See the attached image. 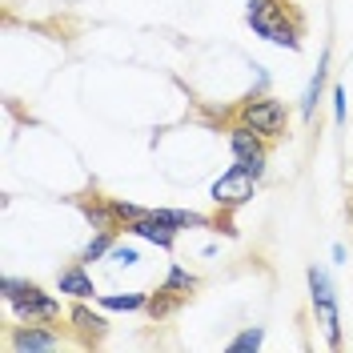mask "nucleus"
Here are the masks:
<instances>
[{"mask_svg":"<svg viewBox=\"0 0 353 353\" xmlns=\"http://www.w3.org/2000/svg\"><path fill=\"white\" fill-rule=\"evenodd\" d=\"M117 233H121V229H101V233H97V237H92V241L85 245V253H81V261H97V257H105V253H109L112 245H117Z\"/></svg>","mask_w":353,"mask_h":353,"instance_id":"9b49d317","label":"nucleus"},{"mask_svg":"<svg viewBox=\"0 0 353 353\" xmlns=\"http://www.w3.org/2000/svg\"><path fill=\"white\" fill-rule=\"evenodd\" d=\"M321 85H325V57H321V65H317V77H313L309 88H305V101H301V112H305V117H313V105H317V97H321Z\"/></svg>","mask_w":353,"mask_h":353,"instance_id":"ddd939ff","label":"nucleus"},{"mask_svg":"<svg viewBox=\"0 0 353 353\" xmlns=\"http://www.w3.org/2000/svg\"><path fill=\"white\" fill-rule=\"evenodd\" d=\"M161 289H169V293H176V297H189L193 289H197V277L189 273V269H181V265H173L169 269V277H165V285Z\"/></svg>","mask_w":353,"mask_h":353,"instance_id":"9d476101","label":"nucleus"},{"mask_svg":"<svg viewBox=\"0 0 353 353\" xmlns=\"http://www.w3.org/2000/svg\"><path fill=\"white\" fill-rule=\"evenodd\" d=\"M8 345L17 353H28V350H57L61 345V337L57 333H48V330H37L32 321H28V330H17L12 337H8Z\"/></svg>","mask_w":353,"mask_h":353,"instance_id":"6e6552de","label":"nucleus"},{"mask_svg":"<svg viewBox=\"0 0 353 353\" xmlns=\"http://www.w3.org/2000/svg\"><path fill=\"white\" fill-rule=\"evenodd\" d=\"M229 153H233V161L249 165L253 173H261L265 169V137L253 129H245V125H233V132H229Z\"/></svg>","mask_w":353,"mask_h":353,"instance_id":"423d86ee","label":"nucleus"},{"mask_svg":"<svg viewBox=\"0 0 353 353\" xmlns=\"http://www.w3.org/2000/svg\"><path fill=\"white\" fill-rule=\"evenodd\" d=\"M261 337H265L261 330H245L241 337H237V341L229 345V353H245V350H257V345H261Z\"/></svg>","mask_w":353,"mask_h":353,"instance_id":"2eb2a0df","label":"nucleus"},{"mask_svg":"<svg viewBox=\"0 0 353 353\" xmlns=\"http://www.w3.org/2000/svg\"><path fill=\"white\" fill-rule=\"evenodd\" d=\"M237 125L261 132L265 141H277L289 129V109L281 101H273V97H249L241 109H237Z\"/></svg>","mask_w":353,"mask_h":353,"instance_id":"7ed1b4c3","label":"nucleus"},{"mask_svg":"<svg viewBox=\"0 0 353 353\" xmlns=\"http://www.w3.org/2000/svg\"><path fill=\"white\" fill-rule=\"evenodd\" d=\"M132 237H145V241H153V245H161V249H173V241H176V225L173 221H165V217H157L153 209H145L137 221H129L125 225Z\"/></svg>","mask_w":353,"mask_h":353,"instance_id":"0eeeda50","label":"nucleus"},{"mask_svg":"<svg viewBox=\"0 0 353 353\" xmlns=\"http://www.w3.org/2000/svg\"><path fill=\"white\" fill-rule=\"evenodd\" d=\"M109 257H112V261H121V265H132V261H137V249H125V245H112V249H109Z\"/></svg>","mask_w":353,"mask_h":353,"instance_id":"dca6fc26","label":"nucleus"},{"mask_svg":"<svg viewBox=\"0 0 353 353\" xmlns=\"http://www.w3.org/2000/svg\"><path fill=\"white\" fill-rule=\"evenodd\" d=\"M72 321H77V325H81L85 333L92 330L97 337L105 333V317H97V313H88V309H72Z\"/></svg>","mask_w":353,"mask_h":353,"instance_id":"4468645a","label":"nucleus"},{"mask_svg":"<svg viewBox=\"0 0 353 353\" xmlns=\"http://www.w3.org/2000/svg\"><path fill=\"white\" fill-rule=\"evenodd\" d=\"M333 101H337V121H345V92L337 88V92H333Z\"/></svg>","mask_w":353,"mask_h":353,"instance_id":"f3484780","label":"nucleus"},{"mask_svg":"<svg viewBox=\"0 0 353 353\" xmlns=\"http://www.w3.org/2000/svg\"><path fill=\"white\" fill-rule=\"evenodd\" d=\"M309 293H313V313L321 317L330 345H341V321H337V301H333V285L321 269H309Z\"/></svg>","mask_w":353,"mask_h":353,"instance_id":"39448f33","label":"nucleus"},{"mask_svg":"<svg viewBox=\"0 0 353 353\" xmlns=\"http://www.w3.org/2000/svg\"><path fill=\"white\" fill-rule=\"evenodd\" d=\"M245 21L265 41L281 44V48H301V21L289 12L285 0H249Z\"/></svg>","mask_w":353,"mask_h":353,"instance_id":"f257e3e1","label":"nucleus"},{"mask_svg":"<svg viewBox=\"0 0 353 353\" xmlns=\"http://www.w3.org/2000/svg\"><path fill=\"white\" fill-rule=\"evenodd\" d=\"M257 176L249 165H233L229 173L221 176V181H213V205L217 209H241L245 201H253V189H257Z\"/></svg>","mask_w":353,"mask_h":353,"instance_id":"20e7f679","label":"nucleus"},{"mask_svg":"<svg viewBox=\"0 0 353 353\" xmlns=\"http://www.w3.org/2000/svg\"><path fill=\"white\" fill-rule=\"evenodd\" d=\"M57 289L61 293H68V297H77V301H88L97 289H92V281H88V273H85V261L81 265H68L65 273L57 277Z\"/></svg>","mask_w":353,"mask_h":353,"instance_id":"1a4fd4ad","label":"nucleus"},{"mask_svg":"<svg viewBox=\"0 0 353 353\" xmlns=\"http://www.w3.org/2000/svg\"><path fill=\"white\" fill-rule=\"evenodd\" d=\"M0 289H4V301L17 309V317H24V321H57L61 317V301L52 293H44V289L28 285V281L4 277Z\"/></svg>","mask_w":353,"mask_h":353,"instance_id":"f03ea898","label":"nucleus"},{"mask_svg":"<svg viewBox=\"0 0 353 353\" xmlns=\"http://www.w3.org/2000/svg\"><path fill=\"white\" fill-rule=\"evenodd\" d=\"M101 305H105V309H125V313H132V309H149V297H145V293H125V297H101Z\"/></svg>","mask_w":353,"mask_h":353,"instance_id":"f8f14e48","label":"nucleus"}]
</instances>
